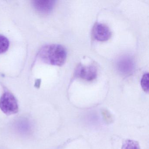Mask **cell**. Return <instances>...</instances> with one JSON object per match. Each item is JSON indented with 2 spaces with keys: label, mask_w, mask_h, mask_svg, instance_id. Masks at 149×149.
Listing matches in <instances>:
<instances>
[{
  "label": "cell",
  "mask_w": 149,
  "mask_h": 149,
  "mask_svg": "<svg viewBox=\"0 0 149 149\" xmlns=\"http://www.w3.org/2000/svg\"><path fill=\"white\" fill-rule=\"evenodd\" d=\"M67 57L66 49L59 44L46 45L39 53V58L43 62L54 66H62L65 63Z\"/></svg>",
  "instance_id": "obj_1"
},
{
  "label": "cell",
  "mask_w": 149,
  "mask_h": 149,
  "mask_svg": "<svg viewBox=\"0 0 149 149\" xmlns=\"http://www.w3.org/2000/svg\"><path fill=\"white\" fill-rule=\"evenodd\" d=\"M0 109L7 115L17 113L19 106L15 97L9 92L4 93L0 98Z\"/></svg>",
  "instance_id": "obj_2"
},
{
  "label": "cell",
  "mask_w": 149,
  "mask_h": 149,
  "mask_svg": "<svg viewBox=\"0 0 149 149\" xmlns=\"http://www.w3.org/2000/svg\"><path fill=\"white\" fill-rule=\"evenodd\" d=\"M92 35L95 40L100 42H105L109 40L111 33L109 28L105 24L96 23L92 29Z\"/></svg>",
  "instance_id": "obj_3"
},
{
  "label": "cell",
  "mask_w": 149,
  "mask_h": 149,
  "mask_svg": "<svg viewBox=\"0 0 149 149\" xmlns=\"http://www.w3.org/2000/svg\"><path fill=\"white\" fill-rule=\"evenodd\" d=\"M76 76L87 81H91L96 78L97 70L93 65H80L75 70Z\"/></svg>",
  "instance_id": "obj_4"
},
{
  "label": "cell",
  "mask_w": 149,
  "mask_h": 149,
  "mask_svg": "<svg viewBox=\"0 0 149 149\" xmlns=\"http://www.w3.org/2000/svg\"><path fill=\"white\" fill-rule=\"evenodd\" d=\"M56 1L52 0L34 1L33 5L35 9L42 13L47 14L50 13L55 5Z\"/></svg>",
  "instance_id": "obj_5"
},
{
  "label": "cell",
  "mask_w": 149,
  "mask_h": 149,
  "mask_svg": "<svg viewBox=\"0 0 149 149\" xmlns=\"http://www.w3.org/2000/svg\"><path fill=\"white\" fill-rule=\"evenodd\" d=\"M134 63L130 57L125 56L121 58L118 63L119 71L124 75L131 74L134 69Z\"/></svg>",
  "instance_id": "obj_6"
},
{
  "label": "cell",
  "mask_w": 149,
  "mask_h": 149,
  "mask_svg": "<svg viewBox=\"0 0 149 149\" xmlns=\"http://www.w3.org/2000/svg\"><path fill=\"white\" fill-rule=\"evenodd\" d=\"M121 149H141L137 141L126 139L123 143Z\"/></svg>",
  "instance_id": "obj_7"
},
{
  "label": "cell",
  "mask_w": 149,
  "mask_h": 149,
  "mask_svg": "<svg viewBox=\"0 0 149 149\" xmlns=\"http://www.w3.org/2000/svg\"><path fill=\"white\" fill-rule=\"evenodd\" d=\"M9 45L10 43L8 38L0 35V54L6 52L9 48Z\"/></svg>",
  "instance_id": "obj_8"
},
{
  "label": "cell",
  "mask_w": 149,
  "mask_h": 149,
  "mask_svg": "<svg viewBox=\"0 0 149 149\" xmlns=\"http://www.w3.org/2000/svg\"><path fill=\"white\" fill-rule=\"evenodd\" d=\"M141 86L145 92L149 91V74L145 73L143 75L141 81Z\"/></svg>",
  "instance_id": "obj_9"
},
{
  "label": "cell",
  "mask_w": 149,
  "mask_h": 149,
  "mask_svg": "<svg viewBox=\"0 0 149 149\" xmlns=\"http://www.w3.org/2000/svg\"><path fill=\"white\" fill-rule=\"evenodd\" d=\"M103 115H104V118L106 119V121L110 122L112 120L111 116L108 111H104L103 113Z\"/></svg>",
  "instance_id": "obj_10"
}]
</instances>
